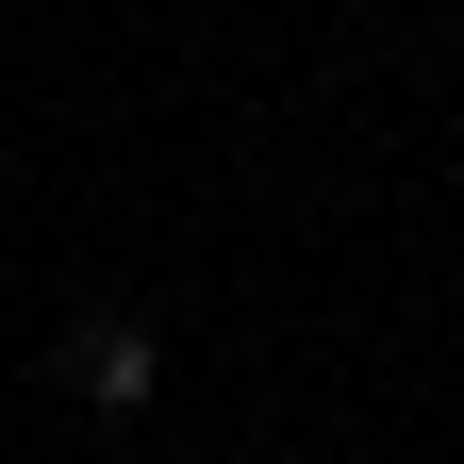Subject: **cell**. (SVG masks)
Wrapping results in <instances>:
<instances>
[{
  "label": "cell",
  "mask_w": 464,
  "mask_h": 464,
  "mask_svg": "<svg viewBox=\"0 0 464 464\" xmlns=\"http://www.w3.org/2000/svg\"><path fill=\"white\" fill-rule=\"evenodd\" d=\"M50 382H67V398H83V415H100V431H133V415H150V398H166V332L100 299V315H67V348H50Z\"/></svg>",
  "instance_id": "1"
}]
</instances>
